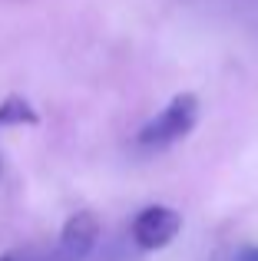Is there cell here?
I'll return each mask as SVG.
<instances>
[{"mask_svg": "<svg viewBox=\"0 0 258 261\" xmlns=\"http://www.w3.org/2000/svg\"><path fill=\"white\" fill-rule=\"evenodd\" d=\"M199 122V99L195 93H179L169 99V106H162V113H156L146 126L136 133V146L139 149H169L179 139H186Z\"/></svg>", "mask_w": 258, "mask_h": 261, "instance_id": "6da1fadb", "label": "cell"}, {"mask_svg": "<svg viewBox=\"0 0 258 261\" xmlns=\"http://www.w3.org/2000/svg\"><path fill=\"white\" fill-rule=\"evenodd\" d=\"M232 261H258V248H242Z\"/></svg>", "mask_w": 258, "mask_h": 261, "instance_id": "5b68a950", "label": "cell"}, {"mask_svg": "<svg viewBox=\"0 0 258 261\" xmlns=\"http://www.w3.org/2000/svg\"><path fill=\"white\" fill-rule=\"evenodd\" d=\"M182 228V215L172 205H146L139 215L129 225V235H133L136 248L142 251H159L166 245H172V238Z\"/></svg>", "mask_w": 258, "mask_h": 261, "instance_id": "7a4b0ae2", "label": "cell"}, {"mask_svg": "<svg viewBox=\"0 0 258 261\" xmlns=\"http://www.w3.org/2000/svg\"><path fill=\"white\" fill-rule=\"evenodd\" d=\"M40 116L23 96H7L0 102V129L4 126H37Z\"/></svg>", "mask_w": 258, "mask_h": 261, "instance_id": "277c9868", "label": "cell"}, {"mask_svg": "<svg viewBox=\"0 0 258 261\" xmlns=\"http://www.w3.org/2000/svg\"><path fill=\"white\" fill-rule=\"evenodd\" d=\"M96 238H99L96 215H93V212H73V215L66 218L63 231H60L53 261H83L96 248Z\"/></svg>", "mask_w": 258, "mask_h": 261, "instance_id": "3957f363", "label": "cell"}, {"mask_svg": "<svg viewBox=\"0 0 258 261\" xmlns=\"http://www.w3.org/2000/svg\"><path fill=\"white\" fill-rule=\"evenodd\" d=\"M0 261H23V258H17V255H0Z\"/></svg>", "mask_w": 258, "mask_h": 261, "instance_id": "8992f818", "label": "cell"}]
</instances>
